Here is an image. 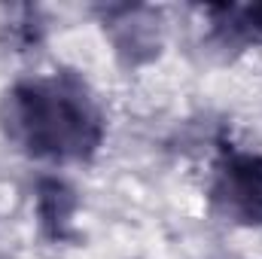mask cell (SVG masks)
Listing matches in <instances>:
<instances>
[{"label": "cell", "mask_w": 262, "mask_h": 259, "mask_svg": "<svg viewBox=\"0 0 262 259\" xmlns=\"http://www.w3.org/2000/svg\"><path fill=\"white\" fill-rule=\"evenodd\" d=\"M104 110L70 73L12 82L0 95V134L21 156L46 165L89 162L104 143Z\"/></svg>", "instance_id": "obj_1"}, {"label": "cell", "mask_w": 262, "mask_h": 259, "mask_svg": "<svg viewBox=\"0 0 262 259\" xmlns=\"http://www.w3.org/2000/svg\"><path fill=\"white\" fill-rule=\"evenodd\" d=\"M213 210L247 229H262V153L226 149L210 171Z\"/></svg>", "instance_id": "obj_2"}, {"label": "cell", "mask_w": 262, "mask_h": 259, "mask_svg": "<svg viewBox=\"0 0 262 259\" xmlns=\"http://www.w3.org/2000/svg\"><path fill=\"white\" fill-rule=\"evenodd\" d=\"M210 12L216 15V28L220 31H229L232 37H241V40L262 43V3H250V6H216Z\"/></svg>", "instance_id": "obj_3"}]
</instances>
